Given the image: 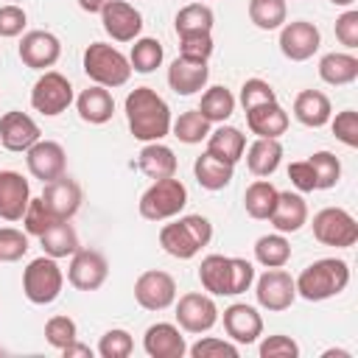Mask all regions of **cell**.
I'll list each match as a JSON object with an SVG mask.
<instances>
[{"label": "cell", "mask_w": 358, "mask_h": 358, "mask_svg": "<svg viewBox=\"0 0 358 358\" xmlns=\"http://www.w3.org/2000/svg\"><path fill=\"white\" fill-rule=\"evenodd\" d=\"M255 296H257V305L271 310V313L288 310L294 305V299H296L294 277L288 271H282V268H266V274L257 277Z\"/></svg>", "instance_id": "obj_11"}, {"label": "cell", "mask_w": 358, "mask_h": 358, "mask_svg": "<svg viewBox=\"0 0 358 358\" xmlns=\"http://www.w3.org/2000/svg\"><path fill=\"white\" fill-rule=\"evenodd\" d=\"M310 168H313V176H316V190H330L338 185L341 179V162L333 151H316L310 154Z\"/></svg>", "instance_id": "obj_41"}, {"label": "cell", "mask_w": 358, "mask_h": 358, "mask_svg": "<svg viewBox=\"0 0 358 358\" xmlns=\"http://www.w3.org/2000/svg\"><path fill=\"white\" fill-rule=\"evenodd\" d=\"M268 221H271V227H274L277 232H282V235L299 232V229L308 224V204H305V199H302L299 193H291V190L280 193V196H277V204H274V210H271V215H268Z\"/></svg>", "instance_id": "obj_24"}, {"label": "cell", "mask_w": 358, "mask_h": 358, "mask_svg": "<svg viewBox=\"0 0 358 358\" xmlns=\"http://www.w3.org/2000/svg\"><path fill=\"white\" fill-rule=\"evenodd\" d=\"M210 78V67L207 62H196V59H185V56H176L168 67V84L176 95H193L199 90H204Z\"/></svg>", "instance_id": "obj_22"}, {"label": "cell", "mask_w": 358, "mask_h": 358, "mask_svg": "<svg viewBox=\"0 0 358 358\" xmlns=\"http://www.w3.org/2000/svg\"><path fill=\"white\" fill-rule=\"evenodd\" d=\"M101 25L115 42H134L143 31V14L126 0H109L101 8Z\"/></svg>", "instance_id": "obj_15"}, {"label": "cell", "mask_w": 358, "mask_h": 358, "mask_svg": "<svg viewBox=\"0 0 358 358\" xmlns=\"http://www.w3.org/2000/svg\"><path fill=\"white\" fill-rule=\"evenodd\" d=\"M313 238L324 246L350 249L358 241V221L344 207H324L313 215Z\"/></svg>", "instance_id": "obj_7"}, {"label": "cell", "mask_w": 358, "mask_h": 358, "mask_svg": "<svg viewBox=\"0 0 358 358\" xmlns=\"http://www.w3.org/2000/svg\"><path fill=\"white\" fill-rule=\"evenodd\" d=\"M28 252V235L14 229V227H3L0 229V260L3 263H14Z\"/></svg>", "instance_id": "obj_47"}, {"label": "cell", "mask_w": 358, "mask_h": 358, "mask_svg": "<svg viewBox=\"0 0 358 358\" xmlns=\"http://www.w3.org/2000/svg\"><path fill=\"white\" fill-rule=\"evenodd\" d=\"M330 115H333L330 98L319 90H302L294 98V117L308 129H322L324 123H330Z\"/></svg>", "instance_id": "obj_27"}, {"label": "cell", "mask_w": 358, "mask_h": 358, "mask_svg": "<svg viewBox=\"0 0 358 358\" xmlns=\"http://www.w3.org/2000/svg\"><path fill=\"white\" fill-rule=\"evenodd\" d=\"M255 260L260 266H266V268H282L291 260V243H288V238L282 232L257 238V243H255Z\"/></svg>", "instance_id": "obj_36"}, {"label": "cell", "mask_w": 358, "mask_h": 358, "mask_svg": "<svg viewBox=\"0 0 358 358\" xmlns=\"http://www.w3.org/2000/svg\"><path fill=\"white\" fill-rule=\"evenodd\" d=\"M76 109H78V117L84 123L101 126V123L112 120V115H115V98H112V92L106 87L92 84V87L81 90V95L76 98Z\"/></svg>", "instance_id": "obj_25"}, {"label": "cell", "mask_w": 358, "mask_h": 358, "mask_svg": "<svg viewBox=\"0 0 358 358\" xmlns=\"http://www.w3.org/2000/svg\"><path fill=\"white\" fill-rule=\"evenodd\" d=\"M246 165L255 176H271L277 168H280V159H282V145L280 140H271V137H257L246 151Z\"/></svg>", "instance_id": "obj_31"}, {"label": "cell", "mask_w": 358, "mask_h": 358, "mask_svg": "<svg viewBox=\"0 0 358 358\" xmlns=\"http://www.w3.org/2000/svg\"><path fill=\"white\" fill-rule=\"evenodd\" d=\"M179 56L207 62L213 56V34H187L179 36Z\"/></svg>", "instance_id": "obj_48"}, {"label": "cell", "mask_w": 358, "mask_h": 358, "mask_svg": "<svg viewBox=\"0 0 358 358\" xmlns=\"http://www.w3.org/2000/svg\"><path fill=\"white\" fill-rule=\"evenodd\" d=\"M246 126H249V131L257 134V137L280 140V137L288 131V112H285L277 101H268V103L252 106V109L246 112Z\"/></svg>", "instance_id": "obj_23"}, {"label": "cell", "mask_w": 358, "mask_h": 358, "mask_svg": "<svg viewBox=\"0 0 358 358\" xmlns=\"http://www.w3.org/2000/svg\"><path fill=\"white\" fill-rule=\"evenodd\" d=\"M299 355V344L291 336H266L260 341V358H296Z\"/></svg>", "instance_id": "obj_50"}, {"label": "cell", "mask_w": 358, "mask_h": 358, "mask_svg": "<svg viewBox=\"0 0 358 358\" xmlns=\"http://www.w3.org/2000/svg\"><path fill=\"white\" fill-rule=\"evenodd\" d=\"M319 78L330 87H344L358 78V59L352 53H324L319 59Z\"/></svg>", "instance_id": "obj_30"}, {"label": "cell", "mask_w": 358, "mask_h": 358, "mask_svg": "<svg viewBox=\"0 0 358 358\" xmlns=\"http://www.w3.org/2000/svg\"><path fill=\"white\" fill-rule=\"evenodd\" d=\"M22 224H25V232L28 235H42L50 224H56V221H62V218H56L48 207H45V201H42V196L39 199H31L28 201V207H25V213H22V218H20Z\"/></svg>", "instance_id": "obj_43"}, {"label": "cell", "mask_w": 358, "mask_h": 358, "mask_svg": "<svg viewBox=\"0 0 358 358\" xmlns=\"http://www.w3.org/2000/svg\"><path fill=\"white\" fill-rule=\"evenodd\" d=\"M64 285V274L56 263V257L42 255L36 260H31L22 271V294L28 296V302L34 305H50L59 299Z\"/></svg>", "instance_id": "obj_6"}, {"label": "cell", "mask_w": 358, "mask_h": 358, "mask_svg": "<svg viewBox=\"0 0 358 358\" xmlns=\"http://www.w3.org/2000/svg\"><path fill=\"white\" fill-rule=\"evenodd\" d=\"M199 112H201V117H207L210 123H224V120H229L232 112H235V95H232L227 87H210V90L201 95Z\"/></svg>", "instance_id": "obj_37"}, {"label": "cell", "mask_w": 358, "mask_h": 358, "mask_svg": "<svg viewBox=\"0 0 358 358\" xmlns=\"http://www.w3.org/2000/svg\"><path fill=\"white\" fill-rule=\"evenodd\" d=\"M224 333L235 344H255L263 336V319L257 308L246 302H235L224 310Z\"/></svg>", "instance_id": "obj_17"}, {"label": "cell", "mask_w": 358, "mask_h": 358, "mask_svg": "<svg viewBox=\"0 0 358 358\" xmlns=\"http://www.w3.org/2000/svg\"><path fill=\"white\" fill-rule=\"evenodd\" d=\"M288 6L285 0H249V20L260 31H277L285 25Z\"/></svg>", "instance_id": "obj_39"}, {"label": "cell", "mask_w": 358, "mask_h": 358, "mask_svg": "<svg viewBox=\"0 0 358 358\" xmlns=\"http://www.w3.org/2000/svg\"><path fill=\"white\" fill-rule=\"evenodd\" d=\"M137 165H140V171H143L148 179H168V176H176V154H173L168 145H162L159 140L143 145V151L137 154Z\"/></svg>", "instance_id": "obj_28"}, {"label": "cell", "mask_w": 358, "mask_h": 358, "mask_svg": "<svg viewBox=\"0 0 358 358\" xmlns=\"http://www.w3.org/2000/svg\"><path fill=\"white\" fill-rule=\"evenodd\" d=\"M39 243H42V249H45V255H50V257H70L76 249H78V232L73 229V224L70 221H56V224H50L42 235H39Z\"/></svg>", "instance_id": "obj_33"}, {"label": "cell", "mask_w": 358, "mask_h": 358, "mask_svg": "<svg viewBox=\"0 0 358 358\" xmlns=\"http://www.w3.org/2000/svg\"><path fill=\"white\" fill-rule=\"evenodd\" d=\"M17 53H20V59H22L25 67H31V70H48V67H53L59 62L62 42L50 31H28L20 39Z\"/></svg>", "instance_id": "obj_16"}, {"label": "cell", "mask_w": 358, "mask_h": 358, "mask_svg": "<svg viewBox=\"0 0 358 358\" xmlns=\"http://www.w3.org/2000/svg\"><path fill=\"white\" fill-rule=\"evenodd\" d=\"M25 22H28V17L20 6H0V36H6V39L20 36Z\"/></svg>", "instance_id": "obj_52"}, {"label": "cell", "mask_w": 358, "mask_h": 358, "mask_svg": "<svg viewBox=\"0 0 358 358\" xmlns=\"http://www.w3.org/2000/svg\"><path fill=\"white\" fill-rule=\"evenodd\" d=\"M171 131H173L176 140H182V143H187V145H196V143L207 140V134H210V120L201 117L199 109H187V112H182V115L171 123Z\"/></svg>", "instance_id": "obj_40"}, {"label": "cell", "mask_w": 358, "mask_h": 358, "mask_svg": "<svg viewBox=\"0 0 358 358\" xmlns=\"http://www.w3.org/2000/svg\"><path fill=\"white\" fill-rule=\"evenodd\" d=\"M109 274V263L101 252L95 249H76L70 255V266H67V282L78 291H98L106 282Z\"/></svg>", "instance_id": "obj_9"}, {"label": "cell", "mask_w": 358, "mask_h": 358, "mask_svg": "<svg viewBox=\"0 0 358 358\" xmlns=\"http://www.w3.org/2000/svg\"><path fill=\"white\" fill-rule=\"evenodd\" d=\"M199 282L210 296H232V263L224 255H207L199 266Z\"/></svg>", "instance_id": "obj_26"}, {"label": "cell", "mask_w": 358, "mask_h": 358, "mask_svg": "<svg viewBox=\"0 0 358 358\" xmlns=\"http://www.w3.org/2000/svg\"><path fill=\"white\" fill-rule=\"evenodd\" d=\"M28 201H31L28 179H22V173L17 171H0V218L20 221Z\"/></svg>", "instance_id": "obj_21"}, {"label": "cell", "mask_w": 358, "mask_h": 358, "mask_svg": "<svg viewBox=\"0 0 358 358\" xmlns=\"http://www.w3.org/2000/svg\"><path fill=\"white\" fill-rule=\"evenodd\" d=\"M70 103H73V84H70L62 73L45 70V73L36 78L34 90H31V106H34L39 115H45V117H56V115H62Z\"/></svg>", "instance_id": "obj_8"}, {"label": "cell", "mask_w": 358, "mask_h": 358, "mask_svg": "<svg viewBox=\"0 0 358 358\" xmlns=\"http://www.w3.org/2000/svg\"><path fill=\"white\" fill-rule=\"evenodd\" d=\"M277 196H280V190H277L268 179H257V182H252V185L246 187V193H243V207H246V213H249L252 218L266 221V218L271 215L274 204H277Z\"/></svg>", "instance_id": "obj_34"}, {"label": "cell", "mask_w": 358, "mask_h": 358, "mask_svg": "<svg viewBox=\"0 0 358 358\" xmlns=\"http://www.w3.org/2000/svg\"><path fill=\"white\" fill-rule=\"evenodd\" d=\"M42 201H45V207H48L56 218L70 221V218L78 213V207H81V187H78L76 179H70L67 173H62L59 179L45 182Z\"/></svg>", "instance_id": "obj_18"}, {"label": "cell", "mask_w": 358, "mask_h": 358, "mask_svg": "<svg viewBox=\"0 0 358 358\" xmlns=\"http://www.w3.org/2000/svg\"><path fill=\"white\" fill-rule=\"evenodd\" d=\"M39 140V126L25 112H6L0 117V145L8 151H28Z\"/></svg>", "instance_id": "obj_19"}, {"label": "cell", "mask_w": 358, "mask_h": 358, "mask_svg": "<svg viewBox=\"0 0 358 358\" xmlns=\"http://www.w3.org/2000/svg\"><path fill=\"white\" fill-rule=\"evenodd\" d=\"M84 73L98 84V87H106V90H115V87H123L131 76V64L129 59L106 45V42H92L87 50H84Z\"/></svg>", "instance_id": "obj_4"}, {"label": "cell", "mask_w": 358, "mask_h": 358, "mask_svg": "<svg viewBox=\"0 0 358 358\" xmlns=\"http://www.w3.org/2000/svg\"><path fill=\"white\" fill-rule=\"evenodd\" d=\"M134 299L145 310H165L176 302V280L159 268L143 271L134 280Z\"/></svg>", "instance_id": "obj_10"}, {"label": "cell", "mask_w": 358, "mask_h": 358, "mask_svg": "<svg viewBox=\"0 0 358 358\" xmlns=\"http://www.w3.org/2000/svg\"><path fill=\"white\" fill-rule=\"evenodd\" d=\"M187 352H190L193 358H238V347H235V341L215 338V336H204V338H199L193 347H187Z\"/></svg>", "instance_id": "obj_45"}, {"label": "cell", "mask_w": 358, "mask_h": 358, "mask_svg": "<svg viewBox=\"0 0 358 358\" xmlns=\"http://www.w3.org/2000/svg\"><path fill=\"white\" fill-rule=\"evenodd\" d=\"M193 173H196V182H199L204 190H224V187L232 182L235 165H229V162L213 157L210 151H204L201 157H196Z\"/></svg>", "instance_id": "obj_32"}, {"label": "cell", "mask_w": 358, "mask_h": 358, "mask_svg": "<svg viewBox=\"0 0 358 358\" xmlns=\"http://www.w3.org/2000/svg\"><path fill=\"white\" fill-rule=\"evenodd\" d=\"M210 241H213V224L204 215H196V213L182 215L173 224H165L159 229V246L176 260L196 257Z\"/></svg>", "instance_id": "obj_3"}, {"label": "cell", "mask_w": 358, "mask_h": 358, "mask_svg": "<svg viewBox=\"0 0 358 358\" xmlns=\"http://www.w3.org/2000/svg\"><path fill=\"white\" fill-rule=\"evenodd\" d=\"M143 350L151 355V358H182L187 352V344H185V336L179 333L176 324L171 322H157L145 330L143 336Z\"/></svg>", "instance_id": "obj_20"}, {"label": "cell", "mask_w": 358, "mask_h": 358, "mask_svg": "<svg viewBox=\"0 0 358 358\" xmlns=\"http://www.w3.org/2000/svg\"><path fill=\"white\" fill-rule=\"evenodd\" d=\"M25 162H28L31 176L39 179L42 185L59 179L67 171V154H64L62 143H56V140H36L25 151Z\"/></svg>", "instance_id": "obj_14"}, {"label": "cell", "mask_w": 358, "mask_h": 358, "mask_svg": "<svg viewBox=\"0 0 358 358\" xmlns=\"http://www.w3.org/2000/svg\"><path fill=\"white\" fill-rule=\"evenodd\" d=\"M333 355H338V358H350L347 350H327V352H324V358H333Z\"/></svg>", "instance_id": "obj_57"}, {"label": "cell", "mask_w": 358, "mask_h": 358, "mask_svg": "<svg viewBox=\"0 0 358 358\" xmlns=\"http://www.w3.org/2000/svg\"><path fill=\"white\" fill-rule=\"evenodd\" d=\"M207 151L213 157L235 165L246 151V134H241V129H235V126H224L221 123L215 131L207 134Z\"/></svg>", "instance_id": "obj_29"}, {"label": "cell", "mask_w": 358, "mask_h": 358, "mask_svg": "<svg viewBox=\"0 0 358 358\" xmlns=\"http://www.w3.org/2000/svg\"><path fill=\"white\" fill-rule=\"evenodd\" d=\"M294 285H296V296H302L308 302H324L330 296H338L350 285V266L341 257L313 260L310 266H305L299 271Z\"/></svg>", "instance_id": "obj_2"}, {"label": "cell", "mask_w": 358, "mask_h": 358, "mask_svg": "<svg viewBox=\"0 0 358 358\" xmlns=\"http://www.w3.org/2000/svg\"><path fill=\"white\" fill-rule=\"evenodd\" d=\"M62 355H64V358H92V350H90L87 344L70 341L67 347H62Z\"/></svg>", "instance_id": "obj_55"}, {"label": "cell", "mask_w": 358, "mask_h": 358, "mask_svg": "<svg viewBox=\"0 0 358 358\" xmlns=\"http://www.w3.org/2000/svg\"><path fill=\"white\" fill-rule=\"evenodd\" d=\"M229 263H232V296H238V294H243V291L252 288V282H255V266L249 260H243V257H229Z\"/></svg>", "instance_id": "obj_53"}, {"label": "cell", "mask_w": 358, "mask_h": 358, "mask_svg": "<svg viewBox=\"0 0 358 358\" xmlns=\"http://www.w3.org/2000/svg\"><path fill=\"white\" fill-rule=\"evenodd\" d=\"M336 39H338L344 48H350V50L358 48V11H355V8L344 11V14L336 20Z\"/></svg>", "instance_id": "obj_51"}, {"label": "cell", "mask_w": 358, "mask_h": 358, "mask_svg": "<svg viewBox=\"0 0 358 358\" xmlns=\"http://www.w3.org/2000/svg\"><path fill=\"white\" fill-rule=\"evenodd\" d=\"M288 179H291V185H294L299 193H310V190H316V176H313V168H310L308 159L291 162V165H288Z\"/></svg>", "instance_id": "obj_54"}, {"label": "cell", "mask_w": 358, "mask_h": 358, "mask_svg": "<svg viewBox=\"0 0 358 358\" xmlns=\"http://www.w3.org/2000/svg\"><path fill=\"white\" fill-rule=\"evenodd\" d=\"M176 322L185 333H207L218 322V305L213 302L210 294H182L176 302Z\"/></svg>", "instance_id": "obj_12"}, {"label": "cell", "mask_w": 358, "mask_h": 358, "mask_svg": "<svg viewBox=\"0 0 358 358\" xmlns=\"http://www.w3.org/2000/svg\"><path fill=\"white\" fill-rule=\"evenodd\" d=\"M76 338H78V327H76V322L70 316H50L45 322V341L50 347L62 350V347H67Z\"/></svg>", "instance_id": "obj_44"}, {"label": "cell", "mask_w": 358, "mask_h": 358, "mask_svg": "<svg viewBox=\"0 0 358 358\" xmlns=\"http://www.w3.org/2000/svg\"><path fill=\"white\" fill-rule=\"evenodd\" d=\"M330 3H333V6H352L355 0H330Z\"/></svg>", "instance_id": "obj_58"}, {"label": "cell", "mask_w": 358, "mask_h": 358, "mask_svg": "<svg viewBox=\"0 0 358 358\" xmlns=\"http://www.w3.org/2000/svg\"><path fill=\"white\" fill-rule=\"evenodd\" d=\"M126 120L134 140L157 143L171 131V106L151 87H134L126 95Z\"/></svg>", "instance_id": "obj_1"}, {"label": "cell", "mask_w": 358, "mask_h": 358, "mask_svg": "<svg viewBox=\"0 0 358 358\" xmlns=\"http://www.w3.org/2000/svg\"><path fill=\"white\" fill-rule=\"evenodd\" d=\"M213 22H215V14L204 3H190V6L179 8V14L173 20L179 36H187V34H213Z\"/></svg>", "instance_id": "obj_35"}, {"label": "cell", "mask_w": 358, "mask_h": 358, "mask_svg": "<svg viewBox=\"0 0 358 358\" xmlns=\"http://www.w3.org/2000/svg\"><path fill=\"white\" fill-rule=\"evenodd\" d=\"M131 350H134V338H131V333L123 330V327L106 330V333L101 336V341H98V355H101V358H129Z\"/></svg>", "instance_id": "obj_42"}, {"label": "cell", "mask_w": 358, "mask_h": 358, "mask_svg": "<svg viewBox=\"0 0 358 358\" xmlns=\"http://www.w3.org/2000/svg\"><path fill=\"white\" fill-rule=\"evenodd\" d=\"M162 59H165V50L154 36H137L134 39L131 53H129V64L134 73H154L162 64Z\"/></svg>", "instance_id": "obj_38"}, {"label": "cell", "mask_w": 358, "mask_h": 358, "mask_svg": "<svg viewBox=\"0 0 358 358\" xmlns=\"http://www.w3.org/2000/svg\"><path fill=\"white\" fill-rule=\"evenodd\" d=\"M109 0H78V6L84 8V11H90V14H101V8L106 6Z\"/></svg>", "instance_id": "obj_56"}, {"label": "cell", "mask_w": 358, "mask_h": 358, "mask_svg": "<svg viewBox=\"0 0 358 358\" xmlns=\"http://www.w3.org/2000/svg\"><path fill=\"white\" fill-rule=\"evenodd\" d=\"M319 45H322V34L308 20H294V22H285L280 28V50L291 62L310 59L319 50Z\"/></svg>", "instance_id": "obj_13"}, {"label": "cell", "mask_w": 358, "mask_h": 358, "mask_svg": "<svg viewBox=\"0 0 358 358\" xmlns=\"http://www.w3.org/2000/svg\"><path fill=\"white\" fill-rule=\"evenodd\" d=\"M185 204H187V187L176 176H168V179H154V185L140 196L137 207L145 221H165L179 215Z\"/></svg>", "instance_id": "obj_5"}, {"label": "cell", "mask_w": 358, "mask_h": 358, "mask_svg": "<svg viewBox=\"0 0 358 358\" xmlns=\"http://www.w3.org/2000/svg\"><path fill=\"white\" fill-rule=\"evenodd\" d=\"M268 101H277V95H274L268 81H263V78H246L243 81V87H241V106H243V112H249L252 106L268 103Z\"/></svg>", "instance_id": "obj_46"}, {"label": "cell", "mask_w": 358, "mask_h": 358, "mask_svg": "<svg viewBox=\"0 0 358 358\" xmlns=\"http://www.w3.org/2000/svg\"><path fill=\"white\" fill-rule=\"evenodd\" d=\"M330 126H333L336 140H341V143L350 145V148L358 145V112H355V109L338 112V115L330 120Z\"/></svg>", "instance_id": "obj_49"}]
</instances>
